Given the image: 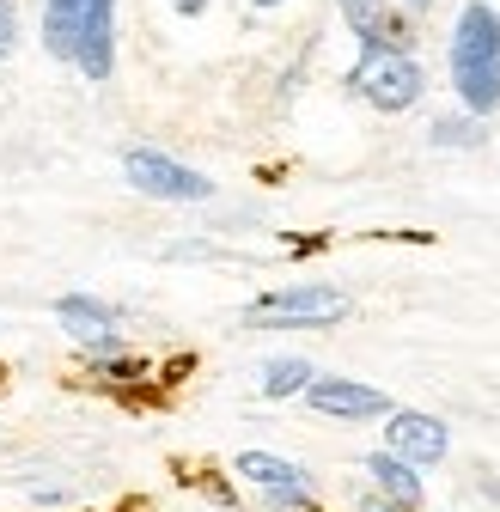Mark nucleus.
Segmentation results:
<instances>
[{"mask_svg":"<svg viewBox=\"0 0 500 512\" xmlns=\"http://www.w3.org/2000/svg\"><path fill=\"white\" fill-rule=\"evenodd\" d=\"M43 49L74 61L86 80L116 68V0H43Z\"/></svg>","mask_w":500,"mask_h":512,"instance_id":"nucleus-1","label":"nucleus"},{"mask_svg":"<svg viewBox=\"0 0 500 512\" xmlns=\"http://www.w3.org/2000/svg\"><path fill=\"white\" fill-rule=\"evenodd\" d=\"M452 92L464 116L500 110V13L488 0H470L452 31Z\"/></svg>","mask_w":500,"mask_h":512,"instance_id":"nucleus-2","label":"nucleus"},{"mask_svg":"<svg viewBox=\"0 0 500 512\" xmlns=\"http://www.w3.org/2000/svg\"><path fill=\"white\" fill-rule=\"evenodd\" d=\"M342 317H348L342 287H275L244 305L250 330H324V324H342Z\"/></svg>","mask_w":500,"mask_h":512,"instance_id":"nucleus-3","label":"nucleus"},{"mask_svg":"<svg viewBox=\"0 0 500 512\" xmlns=\"http://www.w3.org/2000/svg\"><path fill=\"white\" fill-rule=\"evenodd\" d=\"M348 86H354L372 110H409V104L427 92V74H421V61H415L409 49H360Z\"/></svg>","mask_w":500,"mask_h":512,"instance_id":"nucleus-4","label":"nucleus"},{"mask_svg":"<svg viewBox=\"0 0 500 512\" xmlns=\"http://www.w3.org/2000/svg\"><path fill=\"white\" fill-rule=\"evenodd\" d=\"M122 177H129L141 196H153V202H208L214 196V183L202 171L177 165L159 147H129V153H122Z\"/></svg>","mask_w":500,"mask_h":512,"instance_id":"nucleus-5","label":"nucleus"},{"mask_svg":"<svg viewBox=\"0 0 500 512\" xmlns=\"http://www.w3.org/2000/svg\"><path fill=\"white\" fill-rule=\"evenodd\" d=\"M238 476L257 488L275 512H311V500H318V482H311L299 464L275 458V452H238Z\"/></svg>","mask_w":500,"mask_h":512,"instance_id":"nucleus-6","label":"nucleus"},{"mask_svg":"<svg viewBox=\"0 0 500 512\" xmlns=\"http://www.w3.org/2000/svg\"><path fill=\"white\" fill-rule=\"evenodd\" d=\"M379 452L403 458L409 470H427V464H440V458L452 452V433H446V421H440V415L391 409V415H385V445H379Z\"/></svg>","mask_w":500,"mask_h":512,"instance_id":"nucleus-7","label":"nucleus"},{"mask_svg":"<svg viewBox=\"0 0 500 512\" xmlns=\"http://www.w3.org/2000/svg\"><path fill=\"white\" fill-rule=\"evenodd\" d=\"M305 403L318 409V415H330V421H379V415H391V397L379 391V384L336 378V372L311 378V384H305Z\"/></svg>","mask_w":500,"mask_h":512,"instance_id":"nucleus-8","label":"nucleus"},{"mask_svg":"<svg viewBox=\"0 0 500 512\" xmlns=\"http://www.w3.org/2000/svg\"><path fill=\"white\" fill-rule=\"evenodd\" d=\"M55 317H61V330H68L80 348H92L98 360L122 348V336H116V311H110L104 299H92V293H68V299L55 305Z\"/></svg>","mask_w":500,"mask_h":512,"instance_id":"nucleus-9","label":"nucleus"},{"mask_svg":"<svg viewBox=\"0 0 500 512\" xmlns=\"http://www.w3.org/2000/svg\"><path fill=\"white\" fill-rule=\"evenodd\" d=\"M342 19L354 25L360 49H403L409 43V31H403L391 0H342Z\"/></svg>","mask_w":500,"mask_h":512,"instance_id":"nucleus-10","label":"nucleus"},{"mask_svg":"<svg viewBox=\"0 0 500 512\" xmlns=\"http://www.w3.org/2000/svg\"><path fill=\"white\" fill-rule=\"evenodd\" d=\"M366 482H372V494H385V500H397V506H409V512H421V470H409L403 458H391V452H372L366 458Z\"/></svg>","mask_w":500,"mask_h":512,"instance_id":"nucleus-11","label":"nucleus"},{"mask_svg":"<svg viewBox=\"0 0 500 512\" xmlns=\"http://www.w3.org/2000/svg\"><path fill=\"white\" fill-rule=\"evenodd\" d=\"M318 378L311 372V360H299V354H281V360H269L263 366V397L269 403H287V397H305V384Z\"/></svg>","mask_w":500,"mask_h":512,"instance_id":"nucleus-12","label":"nucleus"},{"mask_svg":"<svg viewBox=\"0 0 500 512\" xmlns=\"http://www.w3.org/2000/svg\"><path fill=\"white\" fill-rule=\"evenodd\" d=\"M427 141L433 147H476V141H488V128H482V116H433Z\"/></svg>","mask_w":500,"mask_h":512,"instance_id":"nucleus-13","label":"nucleus"},{"mask_svg":"<svg viewBox=\"0 0 500 512\" xmlns=\"http://www.w3.org/2000/svg\"><path fill=\"white\" fill-rule=\"evenodd\" d=\"M19 49V7L13 0H0V61H7Z\"/></svg>","mask_w":500,"mask_h":512,"instance_id":"nucleus-14","label":"nucleus"},{"mask_svg":"<svg viewBox=\"0 0 500 512\" xmlns=\"http://www.w3.org/2000/svg\"><path fill=\"white\" fill-rule=\"evenodd\" d=\"M360 512H409V506H397V500H385V494L366 488V494H360Z\"/></svg>","mask_w":500,"mask_h":512,"instance_id":"nucleus-15","label":"nucleus"},{"mask_svg":"<svg viewBox=\"0 0 500 512\" xmlns=\"http://www.w3.org/2000/svg\"><path fill=\"white\" fill-rule=\"evenodd\" d=\"M177 13H183V19H196V13H208V0H177Z\"/></svg>","mask_w":500,"mask_h":512,"instance_id":"nucleus-16","label":"nucleus"},{"mask_svg":"<svg viewBox=\"0 0 500 512\" xmlns=\"http://www.w3.org/2000/svg\"><path fill=\"white\" fill-rule=\"evenodd\" d=\"M403 7H409V13H427V7H433V0H403Z\"/></svg>","mask_w":500,"mask_h":512,"instance_id":"nucleus-17","label":"nucleus"},{"mask_svg":"<svg viewBox=\"0 0 500 512\" xmlns=\"http://www.w3.org/2000/svg\"><path fill=\"white\" fill-rule=\"evenodd\" d=\"M257 7H281V0H257Z\"/></svg>","mask_w":500,"mask_h":512,"instance_id":"nucleus-18","label":"nucleus"}]
</instances>
